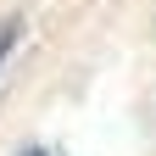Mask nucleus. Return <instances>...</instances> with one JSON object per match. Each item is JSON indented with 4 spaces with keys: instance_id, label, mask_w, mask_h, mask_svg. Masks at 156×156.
<instances>
[{
    "instance_id": "1",
    "label": "nucleus",
    "mask_w": 156,
    "mask_h": 156,
    "mask_svg": "<svg viewBox=\"0 0 156 156\" xmlns=\"http://www.w3.org/2000/svg\"><path fill=\"white\" fill-rule=\"evenodd\" d=\"M17 39H23V23H17V17H11V23H0V67H6V56L17 50Z\"/></svg>"
},
{
    "instance_id": "2",
    "label": "nucleus",
    "mask_w": 156,
    "mask_h": 156,
    "mask_svg": "<svg viewBox=\"0 0 156 156\" xmlns=\"http://www.w3.org/2000/svg\"><path fill=\"white\" fill-rule=\"evenodd\" d=\"M17 156H56V151H45V145H28V151H17Z\"/></svg>"
}]
</instances>
